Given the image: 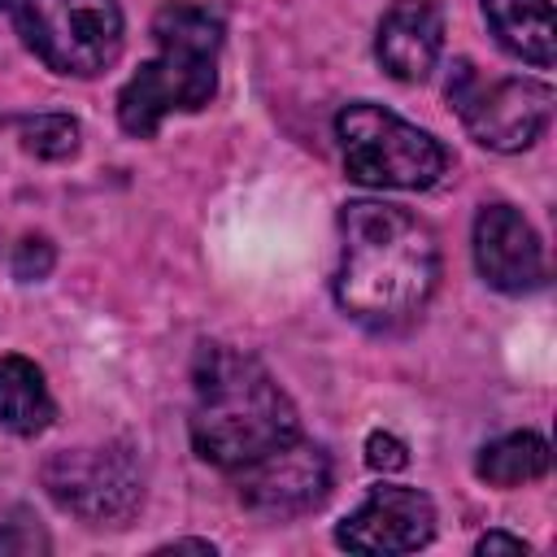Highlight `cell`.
I'll list each match as a JSON object with an SVG mask.
<instances>
[{"label": "cell", "instance_id": "14", "mask_svg": "<svg viewBox=\"0 0 557 557\" xmlns=\"http://www.w3.org/2000/svg\"><path fill=\"white\" fill-rule=\"evenodd\" d=\"M474 474L492 487H522V483H535L548 474V444L544 435L535 431H513V435H500L492 440L479 461H474Z\"/></svg>", "mask_w": 557, "mask_h": 557}, {"label": "cell", "instance_id": "4", "mask_svg": "<svg viewBox=\"0 0 557 557\" xmlns=\"http://www.w3.org/2000/svg\"><path fill=\"white\" fill-rule=\"evenodd\" d=\"M335 135L344 148L348 178H357L366 187L422 191V187L440 183V174L448 170V152L435 135H426L422 126H413L370 100L339 109Z\"/></svg>", "mask_w": 557, "mask_h": 557}, {"label": "cell", "instance_id": "7", "mask_svg": "<svg viewBox=\"0 0 557 557\" xmlns=\"http://www.w3.org/2000/svg\"><path fill=\"white\" fill-rule=\"evenodd\" d=\"M448 100L474 144L492 152L531 148L553 117V87L540 78H483L470 61L448 74Z\"/></svg>", "mask_w": 557, "mask_h": 557}, {"label": "cell", "instance_id": "2", "mask_svg": "<svg viewBox=\"0 0 557 557\" xmlns=\"http://www.w3.org/2000/svg\"><path fill=\"white\" fill-rule=\"evenodd\" d=\"M187 426L196 457L218 470H244L248 461L300 435L292 396L257 357L231 344H200L191 361Z\"/></svg>", "mask_w": 557, "mask_h": 557}, {"label": "cell", "instance_id": "13", "mask_svg": "<svg viewBox=\"0 0 557 557\" xmlns=\"http://www.w3.org/2000/svg\"><path fill=\"white\" fill-rule=\"evenodd\" d=\"M57 418V400L44 383V370L30 357H0V426L13 435H39Z\"/></svg>", "mask_w": 557, "mask_h": 557}, {"label": "cell", "instance_id": "10", "mask_svg": "<svg viewBox=\"0 0 557 557\" xmlns=\"http://www.w3.org/2000/svg\"><path fill=\"white\" fill-rule=\"evenodd\" d=\"M474 265L487 287L527 296L544 287V244L513 205H483L474 218Z\"/></svg>", "mask_w": 557, "mask_h": 557}, {"label": "cell", "instance_id": "5", "mask_svg": "<svg viewBox=\"0 0 557 557\" xmlns=\"http://www.w3.org/2000/svg\"><path fill=\"white\" fill-rule=\"evenodd\" d=\"M0 13L52 74L91 78L122 52L117 0H0Z\"/></svg>", "mask_w": 557, "mask_h": 557}, {"label": "cell", "instance_id": "16", "mask_svg": "<svg viewBox=\"0 0 557 557\" xmlns=\"http://www.w3.org/2000/svg\"><path fill=\"white\" fill-rule=\"evenodd\" d=\"M48 548L52 544H48L44 527L30 522L22 509L9 522H0V557H35V553H48Z\"/></svg>", "mask_w": 557, "mask_h": 557}, {"label": "cell", "instance_id": "1", "mask_svg": "<svg viewBox=\"0 0 557 557\" xmlns=\"http://www.w3.org/2000/svg\"><path fill=\"white\" fill-rule=\"evenodd\" d=\"M440 283L435 231L383 200H348L339 213V309L370 331L409 326Z\"/></svg>", "mask_w": 557, "mask_h": 557}, {"label": "cell", "instance_id": "15", "mask_svg": "<svg viewBox=\"0 0 557 557\" xmlns=\"http://www.w3.org/2000/svg\"><path fill=\"white\" fill-rule=\"evenodd\" d=\"M22 148L39 161H65L78 152V122L70 113H35L17 122Z\"/></svg>", "mask_w": 557, "mask_h": 557}, {"label": "cell", "instance_id": "18", "mask_svg": "<svg viewBox=\"0 0 557 557\" xmlns=\"http://www.w3.org/2000/svg\"><path fill=\"white\" fill-rule=\"evenodd\" d=\"M366 461H370V470L396 474V470L409 466V448H405V440H396L392 431H370V435H366Z\"/></svg>", "mask_w": 557, "mask_h": 557}, {"label": "cell", "instance_id": "12", "mask_svg": "<svg viewBox=\"0 0 557 557\" xmlns=\"http://www.w3.org/2000/svg\"><path fill=\"white\" fill-rule=\"evenodd\" d=\"M483 17L505 52L518 61L548 70L557 61V35H553V4L548 0H479Z\"/></svg>", "mask_w": 557, "mask_h": 557}, {"label": "cell", "instance_id": "6", "mask_svg": "<svg viewBox=\"0 0 557 557\" xmlns=\"http://www.w3.org/2000/svg\"><path fill=\"white\" fill-rule=\"evenodd\" d=\"M48 496L87 527H126L144 500V461L131 444L61 448L39 470Z\"/></svg>", "mask_w": 557, "mask_h": 557}, {"label": "cell", "instance_id": "17", "mask_svg": "<svg viewBox=\"0 0 557 557\" xmlns=\"http://www.w3.org/2000/svg\"><path fill=\"white\" fill-rule=\"evenodd\" d=\"M52 261H57V248H52L44 235H26V239L17 244V252H13V274H17L22 283H39V278H48Z\"/></svg>", "mask_w": 557, "mask_h": 557}, {"label": "cell", "instance_id": "20", "mask_svg": "<svg viewBox=\"0 0 557 557\" xmlns=\"http://www.w3.org/2000/svg\"><path fill=\"white\" fill-rule=\"evenodd\" d=\"M161 553H213L209 540H174V544H161Z\"/></svg>", "mask_w": 557, "mask_h": 557}, {"label": "cell", "instance_id": "9", "mask_svg": "<svg viewBox=\"0 0 557 557\" xmlns=\"http://www.w3.org/2000/svg\"><path fill=\"white\" fill-rule=\"evenodd\" d=\"M435 535V505L418 487H374L339 527L335 544L348 553H413Z\"/></svg>", "mask_w": 557, "mask_h": 557}, {"label": "cell", "instance_id": "3", "mask_svg": "<svg viewBox=\"0 0 557 557\" xmlns=\"http://www.w3.org/2000/svg\"><path fill=\"white\" fill-rule=\"evenodd\" d=\"M157 57L139 65L117 91V122L126 135H157L170 113H196L218 96V57L226 22L196 0H165L152 17Z\"/></svg>", "mask_w": 557, "mask_h": 557}, {"label": "cell", "instance_id": "11", "mask_svg": "<svg viewBox=\"0 0 557 557\" xmlns=\"http://www.w3.org/2000/svg\"><path fill=\"white\" fill-rule=\"evenodd\" d=\"M444 48V9L440 0H392L379 22L374 57L396 83H422Z\"/></svg>", "mask_w": 557, "mask_h": 557}, {"label": "cell", "instance_id": "8", "mask_svg": "<svg viewBox=\"0 0 557 557\" xmlns=\"http://www.w3.org/2000/svg\"><path fill=\"white\" fill-rule=\"evenodd\" d=\"M331 492V457L322 444L287 440L239 470V500L261 518H300Z\"/></svg>", "mask_w": 557, "mask_h": 557}, {"label": "cell", "instance_id": "19", "mask_svg": "<svg viewBox=\"0 0 557 557\" xmlns=\"http://www.w3.org/2000/svg\"><path fill=\"white\" fill-rule=\"evenodd\" d=\"M479 557H492V553H527V544L518 535H505V531H487L479 544H474Z\"/></svg>", "mask_w": 557, "mask_h": 557}]
</instances>
